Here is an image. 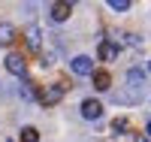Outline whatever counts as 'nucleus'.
<instances>
[{
  "label": "nucleus",
  "instance_id": "obj_1",
  "mask_svg": "<svg viewBox=\"0 0 151 142\" xmlns=\"http://www.w3.org/2000/svg\"><path fill=\"white\" fill-rule=\"evenodd\" d=\"M64 91H67V82H55V85H48L45 91H40V94H36V100H40L42 106H55V103L64 97Z\"/></svg>",
  "mask_w": 151,
  "mask_h": 142
},
{
  "label": "nucleus",
  "instance_id": "obj_2",
  "mask_svg": "<svg viewBox=\"0 0 151 142\" xmlns=\"http://www.w3.org/2000/svg\"><path fill=\"white\" fill-rule=\"evenodd\" d=\"M73 73L76 76H94V61L88 55H76L73 58Z\"/></svg>",
  "mask_w": 151,
  "mask_h": 142
},
{
  "label": "nucleus",
  "instance_id": "obj_3",
  "mask_svg": "<svg viewBox=\"0 0 151 142\" xmlns=\"http://www.w3.org/2000/svg\"><path fill=\"white\" fill-rule=\"evenodd\" d=\"M97 58H100V61H115V58H118V43L103 40V43L97 45Z\"/></svg>",
  "mask_w": 151,
  "mask_h": 142
},
{
  "label": "nucleus",
  "instance_id": "obj_4",
  "mask_svg": "<svg viewBox=\"0 0 151 142\" xmlns=\"http://www.w3.org/2000/svg\"><path fill=\"white\" fill-rule=\"evenodd\" d=\"M82 115H85V118H100V115H103V103H100V100H82Z\"/></svg>",
  "mask_w": 151,
  "mask_h": 142
},
{
  "label": "nucleus",
  "instance_id": "obj_5",
  "mask_svg": "<svg viewBox=\"0 0 151 142\" xmlns=\"http://www.w3.org/2000/svg\"><path fill=\"white\" fill-rule=\"evenodd\" d=\"M6 70L12 76H24V73H27V63H24L21 55H6Z\"/></svg>",
  "mask_w": 151,
  "mask_h": 142
},
{
  "label": "nucleus",
  "instance_id": "obj_6",
  "mask_svg": "<svg viewBox=\"0 0 151 142\" xmlns=\"http://www.w3.org/2000/svg\"><path fill=\"white\" fill-rule=\"evenodd\" d=\"M91 79H94V88H97V91H109V85H112V76H109L106 70H94Z\"/></svg>",
  "mask_w": 151,
  "mask_h": 142
},
{
  "label": "nucleus",
  "instance_id": "obj_7",
  "mask_svg": "<svg viewBox=\"0 0 151 142\" xmlns=\"http://www.w3.org/2000/svg\"><path fill=\"white\" fill-rule=\"evenodd\" d=\"M70 12H73V3H55V6H52V18H55V21H67Z\"/></svg>",
  "mask_w": 151,
  "mask_h": 142
},
{
  "label": "nucleus",
  "instance_id": "obj_8",
  "mask_svg": "<svg viewBox=\"0 0 151 142\" xmlns=\"http://www.w3.org/2000/svg\"><path fill=\"white\" fill-rule=\"evenodd\" d=\"M12 40H15V27H12V24H0V45H9Z\"/></svg>",
  "mask_w": 151,
  "mask_h": 142
},
{
  "label": "nucleus",
  "instance_id": "obj_9",
  "mask_svg": "<svg viewBox=\"0 0 151 142\" xmlns=\"http://www.w3.org/2000/svg\"><path fill=\"white\" fill-rule=\"evenodd\" d=\"M40 43H42L40 27H27V45H30V48H40Z\"/></svg>",
  "mask_w": 151,
  "mask_h": 142
},
{
  "label": "nucleus",
  "instance_id": "obj_10",
  "mask_svg": "<svg viewBox=\"0 0 151 142\" xmlns=\"http://www.w3.org/2000/svg\"><path fill=\"white\" fill-rule=\"evenodd\" d=\"M21 142H40V133H36V127H24V130H21Z\"/></svg>",
  "mask_w": 151,
  "mask_h": 142
},
{
  "label": "nucleus",
  "instance_id": "obj_11",
  "mask_svg": "<svg viewBox=\"0 0 151 142\" xmlns=\"http://www.w3.org/2000/svg\"><path fill=\"white\" fill-rule=\"evenodd\" d=\"M142 79H145L142 70H127V82H130V85H142Z\"/></svg>",
  "mask_w": 151,
  "mask_h": 142
},
{
  "label": "nucleus",
  "instance_id": "obj_12",
  "mask_svg": "<svg viewBox=\"0 0 151 142\" xmlns=\"http://www.w3.org/2000/svg\"><path fill=\"white\" fill-rule=\"evenodd\" d=\"M109 9H115V12H127V9H130V0H109Z\"/></svg>",
  "mask_w": 151,
  "mask_h": 142
},
{
  "label": "nucleus",
  "instance_id": "obj_13",
  "mask_svg": "<svg viewBox=\"0 0 151 142\" xmlns=\"http://www.w3.org/2000/svg\"><path fill=\"white\" fill-rule=\"evenodd\" d=\"M112 130H115V133L130 130V121H127V118H115V121H112Z\"/></svg>",
  "mask_w": 151,
  "mask_h": 142
},
{
  "label": "nucleus",
  "instance_id": "obj_14",
  "mask_svg": "<svg viewBox=\"0 0 151 142\" xmlns=\"http://www.w3.org/2000/svg\"><path fill=\"white\" fill-rule=\"evenodd\" d=\"M148 139H151V121H148Z\"/></svg>",
  "mask_w": 151,
  "mask_h": 142
},
{
  "label": "nucleus",
  "instance_id": "obj_15",
  "mask_svg": "<svg viewBox=\"0 0 151 142\" xmlns=\"http://www.w3.org/2000/svg\"><path fill=\"white\" fill-rule=\"evenodd\" d=\"M148 70H151V63H148Z\"/></svg>",
  "mask_w": 151,
  "mask_h": 142
},
{
  "label": "nucleus",
  "instance_id": "obj_16",
  "mask_svg": "<svg viewBox=\"0 0 151 142\" xmlns=\"http://www.w3.org/2000/svg\"><path fill=\"white\" fill-rule=\"evenodd\" d=\"M9 142H12V139H9Z\"/></svg>",
  "mask_w": 151,
  "mask_h": 142
}]
</instances>
